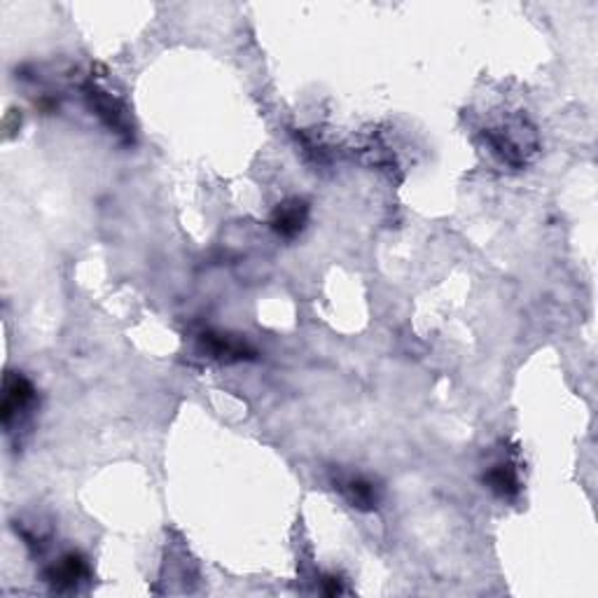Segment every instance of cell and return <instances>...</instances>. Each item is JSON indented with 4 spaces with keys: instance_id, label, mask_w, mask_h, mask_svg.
Returning <instances> with one entry per match:
<instances>
[{
    "instance_id": "6da1fadb",
    "label": "cell",
    "mask_w": 598,
    "mask_h": 598,
    "mask_svg": "<svg viewBox=\"0 0 598 598\" xmlns=\"http://www.w3.org/2000/svg\"><path fill=\"white\" fill-rule=\"evenodd\" d=\"M35 405V388L34 384L19 372H7L5 381H3V405H0V418L3 426L10 433L12 423L19 421L22 414L28 409H34Z\"/></svg>"
},
{
    "instance_id": "7a4b0ae2",
    "label": "cell",
    "mask_w": 598,
    "mask_h": 598,
    "mask_svg": "<svg viewBox=\"0 0 598 598\" xmlns=\"http://www.w3.org/2000/svg\"><path fill=\"white\" fill-rule=\"evenodd\" d=\"M87 575V561L80 554H75V552H71V554L61 556L50 571H47V582H50L54 589L64 592V589H75Z\"/></svg>"
},
{
    "instance_id": "3957f363",
    "label": "cell",
    "mask_w": 598,
    "mask_h": 598,
    "mask_svg": "<svg viewBox=\"0 0 598 598\" xmlns=\"http://www.w3.org/2000/svg\"><path fill=\"white\" fill-rule=\"evenodd\" d=\"M307 218V201H302V199H290V201H283L279 209L274 211V215H271V227H274L276 234L283 236V239H292V236H297L304 230Z\"/></svg>"
},
{
    "instance_id": "277c9868",
    "label": "cell",
    "mask_w": 598,
    "mask_h": 598,
    "mask_svg": "<svg viewBox=\"0 0 598 598\" xmlns=\"http://www.w3.org/2000/svg\"><path fill=\"white\" fill-rule=\"evenodd\" d=\"M201 344H203V348L209 351L211 358L227 360V363H231V360H243V358H250L248 356V353H250L248 351V346L241 344V341L230 339V337L206 332V335H201Z\"/></svg>"
},
{
    "instance_id": "5b68a950",
    "label": "cell",
    "mask_w": 598,
    "mask_h": 598,
    "mask_svg": "<svg viewBox=\"0 0 598 598\" xmlns=\"http://www.w3.org/2000/svg\"><path fill=\"white\" fill-rule=\"evenodd\" d=\"M484 484H486L495 495H500V498H512V495L519 494L516 472L512 470V466H507V463H500V466L491 467V470L484 475Z\"/></svg>"
},
{
    "instance_id": "8992f818",
    "label": "cell",
    "mask_w": 598,
    "mask_h": 598,
    "mask_svg": "<svg viewBox=\"0 0 598 598\" xmlns=\"http://www.w3.org/2000/svg\"><path fill=\"white\" fill-rule=\"evenodd\" d=\"M344 494L348 498L353 507L358 510H372L379 503V495H377V489H374V484L368 482L363 477H353L344 484Z\"/></svg>"
}]
</instances>
